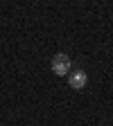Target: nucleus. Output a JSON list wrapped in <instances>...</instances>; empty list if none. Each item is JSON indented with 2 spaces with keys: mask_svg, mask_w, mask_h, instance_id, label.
<instances>
[{
  "mask_svg": "<svg viewBox=\"0 0 113 126\" xmlns=\"http://www.w3.org/2000/svg\"><path fill=\"white\" fill-rule=\"evenodd\" d=\"M52 72L59 74V77L70 72V59H68V54H54V59H52Z\"/></svg>",
  "mask_w": 113,
  "mask_h": 126,
  "instance_id": "obj_1",
  "label": "nucleus"
},
{
  "mask_svg": "<svg viewBox=\"0 0 113 126\" xmlns=\"http://www.w3.org/2000/svg\"><path fill=\"white\" fill-rule=\"evenodd\" d=\"M68 83H70L72 90H84L86 83H88V77H86L84 70H75V72H70V77H68Z\"/></svg>",
  "mask_w": 113,
  "mask_h": 126,
  "instance_id": "obj_2",
  "label": "nucleus"
}]
</instances>
